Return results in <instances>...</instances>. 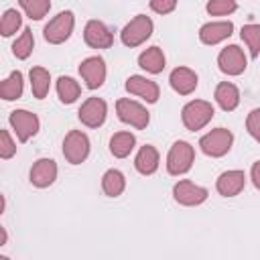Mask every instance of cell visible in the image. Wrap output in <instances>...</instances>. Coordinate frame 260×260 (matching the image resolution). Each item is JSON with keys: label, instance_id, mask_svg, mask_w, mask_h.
Returning <instances> with one entry per match:
<instances>
[{"label": "cell", "instance_id": "obj_1", "mask_svg": "<svg viewBox=\"0 0 260 260\" xmlns=\"http://www.w3.org/2000/svg\"><path fill=\"white\" fill-rule=\"evenodd\" d=\"M193 158H195V152H193V146L189 142H175L169 150V156H167V169L171 175H183L191 169L193 165Z\"/></svg>", "mask_w": 260, "mask_h": 260}, {"label": "cell", "instance_id": "obj_2", "mask_svg": "<svg viewBox=\"0 0 260 260\" xmlns=\"http://www.w3.org/2000/svg\"><path fill=\"white\" fill-rule=\"evenodd\" d=\"M152 35V20L146 14L134 16L122 30V43L126 47H138Z\"/></svg>", "mask_w": 260, "mask_h": 260}, {"label": "cell", "instance_id": "obj_3", "mask_svg": "<svg viewBox=\"0 0 260 260\" xmlns=\"http://www.w3.org/2000/svg\"><path fill=\"white\" fill-rule=\"evenodd\" d=\"M181 116H183V124L189 130H199V128H203L213 118V106L209 102L195 100V102H189L183 108Z\"/></svg>", "mask_w": 260, "mask_h": 260}, {"label": "cell", "instance_id": "obj_4", "mask_svg": "<svg viewBox=\"0 0 260 260\" xmlns=\"http://www.w3.org/2000/svg\"><path fill=\"white\" fill-rule=\"evenodd\" d=\"M71 30H73V12L65 10V12H59V14L45 26L43 35H45V41H47V43L59 45V43H63V41L69 39Z\"/></svg>", "mask_w": 260, "mask_h": 260}, {"label": "cell", "instance_id": "obj_5", "mask_svg": "<svg viewBox=\"0 0 260 260\" xmlns=\"http://www.w3.org/2000/svg\"><path fill=\"white\" fill-rule=\"evenodd\" d=\"M232 142H234V136H232L230 130H225V128H215V130H211L209 134H205V136L199 140V146H201V150H203L205 154H209V156H223V154L230 150Z\"/></svg>", "mask_w": 260, "mask_h": 260}, {"label": "cell", "instance_id": "obj_6", "mask_svg": "<svg viewBox=\"0 0 260 260\" xmlns=\"http://www.w3.org/2000/svg\"><path fill=\"white\" fill-rule=\"evenodd\" d=\"M63 154L71 165H79L89 154V140L83 132L71 130L63 140Z\"/></svg>", "mask_w": 260, "mask_h": 260}, {"label": "cell", "instance_id": "obj_7", "mask_svg": "<svg viewBox=\"0 0 260 260\" xmlns=\"http://www.w3.org/2000/svg\"><path fill=\"white\" fill-rule=\"evenodd\" d=\"M116 112L122 122L134 126V128H146V124H148V112L138 102L122 98L116 102Z\"/></svg>", "mask_w": 260, "mask_h": 260}, {"label": "cell", "instance_id": "obj_8", "mask_svg": "<svg viewBox=\"0 0 260 260\" xmlns=\"http://www.w3.org/2000/svg\"><path fill=\"white\" fill-rule=\"evenodd\" d=\"M10 126L14 128L20 142H26L30 136L39 132V118L26 110H14L10 114Z\"/></svg>", "mask_w": 260, "mask_h": 260}, {"label": "cell", "instance_id": "obj_9", "mask_svg": "<svg viewBox=\"0 0 260 260\" xmlns=\"http://www.w3.org/2000/svg\"><path fill=\"white\" fill-rule=\"evenodd\" d=\"M217 65L223 73L228 75H240L244 69H246V57H244V51L238 47V45H230L225 47L219 57H217Z\"/></svg>", "mask_w": 260, "mask_h": 260}, {"label": "cell", "instance_id": "obj_10", "mask_svg": "<svg viewBox=\"0 0 260 260\" xmlns=\"http://www.w3.org/2000/svg\"><path fill=\"white\" fill-rule=\"evenodd\" d=\"M173 197L181 205H199L207 199V189H203L191 181H179L173 187Z\"/></svg>", "mask_w": 260, "mask_h": 260}, {"label": "cell", "instance_id": "obj_11", "mask_svg": "<svg viewBox=\"0 0 260 260\" xmlns=\"http://www.w3.org/2000/svg\"><path fill=\"white\" fill-rule=\"evenodd\" d=\"M106 112H108V108H106V102H104L102 98H89V100L79 108L77 114H79V120H81L85 126L98 128V126L104 124Z\"/></svg>", "mask_w": 260, "mask_h": 260}, {"label": "cell", "instance_id": "obj_12", "mask_svg": "<svg viewBox=\"0 0 260 260\" xmlns=\"http://www.w3.org/2000/svg\"><path fill=\"white\" fill-rule=\"evenodd\" d=\"M83 39L89 47L93 49H110L114 45V37L112 32L106 28L104 22L100 20H89L85 24V30H83Z\"/></svg>", "mask_w": 260, "mask_h": 260}, {"label": "cell", "instance_id": "obj_13", "mask_svg": "<svg viewBox=\"0 0 260 260\" xmlns=\"http://www.w3.org/2000/svg\"><path fill=\"white\" fill-rule=\"evenodd\" d=\"M79 73L89 89H98L106 79V63L102 57H89L79 65Z\"/></svg>", "mask_w": 260, "mask_h": 260}, {"label": "cell", "instance_id": "obj_14", "mask_svg": "<svg viewBox=\"0 0 260 260\" xmlns=\"http://www.w3.org/2000/svg\"><path fill=\"white\" fill-rule=\"evenodd\" d=\"M57 179V165L51 158H41L30 169V183L35 187H49Z\"/></svg>", "mask_w": 260, "mask_h": 260}, {"label": "cell", "instance_id": "obj_15", "mask_svg": "<svg viewBox=\"0 0 260 260\" xmlns=\"http://www.w3.org/2000/svg\"><path fill=\"white\" fill-rule=\"evenodd\" d=\"M126 89L134 95H140L144 98L148 104H154L158 100V85L146 77H140V75H132L128 81H126Z\"/></svg>", "mask_w": 260, "mask_h": 260}, {"label": "cell", "instance_id": "obj_16", "mask_svg": "<svg viewBox=\"0 0 260 260\" xmlns=\"http://www.w3.org/2000/svg\"><path fill=\"white\" fill-rule=\"evenodd\" d=\"M169 81H171V87L177 93H181V95H187V93H191L197 87V75L189 67H177V69H173Z\"/></svg>", "mask_w": 260, "mask_h": 260}, {"label": "cell", "instance_id": "obj_17", "mask_svg": "<svg viewBox=\"0 0 260 260\" xmlns=\"http://www.w3.org/2000/svg\"><path fill=\"white\" fill-rule=\"evenodd\" d=\"M232 32H234V24L230 20L228 22H207V24L201 26L199 39L205 45H215V43L228 39Z\"/></svg>", "mask_w": 260, "mask_h": 260}, {"label": "cell", "instance_id": "obj_18", "mask_svg": "<svg viewBox=\"0 0 260 260\" xmlns=\"http://www.w3.org/2000/svg\"><path fill=\"white\" fill-rule=\"evenodd\" d=\"M244 183H246V177L242 171H225L217 179V191L223 197H234L244 189Z\"/></svg>", "mask_w": 260, "mask_h": 260}, {"label": "cell", "instance_id": "obj_19", "mask_svg": "<svg viewBox=\"0 0 260 260\" xmlns=\"http://www.w3.org/2000/svg\"><path fill=\"white\" fill-rule=\"evenodd\" d=\"M215 100H217V104L221 106V110L232 112V110H236L238 104H240V91H238V87H236L234 83L223 81V83H219V85L215 87Z\"/></svg>", "mask_w": 260, "mask_h": 260}, {"label": "cell", "instance_id": "obj_20", "mask_svg": "<svg viewBox=\"0 0 260 260\" xmlns=\"http://www.w3.org/2000/svg\"><path fill=\"white\" fill-rule=\"evenodd\" d=\"M134 165H136V171H138V173H142V175H152V173L158 169V152H156V148L150 146V144L142 146V148L138 150V154H136Z\"/></svg>", "mask_w": 260, "mask_h": 260}, {"label": "cell", "instance_id": "obj_21", "mask_svg": "<svg viewBox=\"0 0 260 260\" xmlns=\"http://www.w3.org/2000/svg\"><path fill=\"white\" fill-rule=\"evenodd\" d=\"M138 65L148 73H160L165 69V55L158 47H150L138 57Z\"/></svg>", "mask_w": 260, "mask_h": 260}, {"label": "cell", "instance_id": "obj_22", "mask_svg": "<svg viewBox=\"0 0 260 260\" xmlns=\"http://www.w3.org/2000/svg\"><path fill=\"white\" fill-rule=\"evenodd\" d=\"M134 144H136L134 134H130V132H116L112 136V140H110V152L114 156H118V158H124V156H128L132 152Z\"/></svg>", "mask_w": 260, "mask_h": 260}, {"label": "cell", "instance_id": "obj_23", "mask_svg": "<svg viewBox=\"0 0 260 260\" xmlns=\"http://www.w3.org/2000/svg\"><path fill=\"white\" fill-rule=\"evenodd\" d=\"M22 95V73L12 71L8 79L0 83V98L4 100H18Z\"/></svg>", "mask_w": 260, "mask_h": 260}, {"label": "cell", "instance_id": "obj_24", "mask_svg": "<svg viewBox=\"0 0 260 260\" xmlns=\"http://www.w3.org/2000/svg\"><path fill=\"white\" fill-rule=\"evenodd\" d=\"M124 185H126V181H124V175H122L120 171H116V169L106 171V175H104V179H102V189H104L106 195L118 197V195L124 191Z\"/></svg>", "mask_w": 260, "mask_h": 260}, {"label": "cell", "instance_id": "obj_25", "mask_svg": "<svg viewBox=\"0 0 260 260\" xmlns=\"http://www.w3.org/2000/svg\"><path fill=\"white\" fill-rule=\"evenodd\" d=\"M49 83H51V77H49V71L43 69V67H32L30 69V85H32V93L37 100H43L49 91Z\"/></svg>", "mask_w": 260, "mask_h": 260}, {"label": "cell", "instance_id": "obj_26", "mask_svg": "<svg viewBox=\"0 0 260 260\" xmlns=\"http://www.w3.org/2000/svg\"><path fill=\"white\" fill-rule=\"evenodd\" d=\"M57 93H59V100H61L63 104H73V102L79 98L81 87H79V83H77L75 79H71V77H59V79H57Z\"/></svg>", "mask_w": 260, "mask_h": 260}, {"label": "cell", "instance_id": "obj_27", "mask_svg": "<svg viewBox=\"0 0 260 260\" xmlns=\"http://www.w3.org/2000/svg\"><path fill=\"white\" fill-rule=\"evenodd\" d=\"M32 45H35V41H32V30H30V28H24L22 35L14 41L12 53H14L18 59H26V57L32 53Z\"/></svg>", "mask_w": 260, "mask_h": 260}, {"label": "cell", "instance_id": "obj_28", "mask_svg": "<svg viewBox=\"0 0 260 260\" xmlns=\"http://www.w3.org/2000/svg\"><path fill=\"white\" fill-rule=\"evenodd\" d=\"M242 39L246 41V45L250 49V55L258 57V53H260V24L242 26Z\"/></svg>", "mask_w": 260, "mask_h": 260}, {"label": "cell", "instance_id": "obj_29", "mask_svg": "<svg viewBox=\"0 0 260 260\" xmlns=\"http://www.w3.org/2000/svg\"><path fill=\"white\" fill-rule=\"evenodd\" d=\"M18 2H20L22 10H24L32 20H41V18L49 12V8H51V2H49V0H18Z\"/></svg>", "mask_w": 260, "mask_h": 260}, {"label": "cell", "instance_id": "obj_30", "mask_svg": "<svg viewBox=\"0 0 260 260\" xmlns=\"http://www.w3.org/2000/svg\"><path fill=\"white\" fill-rule=\"evenodd\" d=\"M20 22H22L20 14L10 8V10L4 12V16H2V20H0V32H2L4 37H10V35H14V32L20 28Z\"/></svg>", "mask_w": 260, "mask_h": 260}, {"label": "cell", "instance_id": "obj_31", "mask_svg": "<svg viewBox=\"0 0 260 260\" xmlns=\"http://www.w3.org/2000/svg\"><path fill=\"white\" fill-rule=\"evenodd\" d=\"M236 8H238L236 0H209V2H207V12H209V14H215V16H219V14H230V12H234Z\"/></svg>", "mask_w": 260, "mask_h": 260}, {"label": "cell", "instance_id": "obj_32", "mask_svg": "<svg viewBox=\"0 0 260 260\" xmlns=\"http://www.w3.org/2000/svg\"><path fill=\"white\" fill-rule=\"evenodd\" d=\"M14 152H16V146L10 140L8 130H0V156L2 158H10Z\"/></svg>", "mask_w": 260, "mask_h": 260}, {"label": "cell", "instance_id": "obj_33", "mask_svg": "<svg viewBox=\"0 0 260 260\" xmlns=\"http://www.w3.org/2000/svg\"><path fill=\"white\" fill-rule=\"evenodd\" d=\"M246 128H248V132L260 142V110H252V112L248 114Z\"/></svg>", "mask_w": 260, "mask_h": 260}, {"label": "cell", "instance_id": "obj_34", "mask_svg": "<svg viewBox=\"0 0 260 260\" xmlns=\"http://www.w3.org/2000/svg\"><path fill=\"white\" fill-rule=\"evenodd\" d=\"M177 6V0H150V8L158 14H169Z\"/></svg>", "mask_w": 260, "mask_h": 260}, {"label": "cell", "instance_id": "obj_35", "mask_svg": "<svg viewBox=\"0 0 260 260\" xmlns=\"http://www.w3.org/2000/svg\"><path fill=\"white\" fill-rule=\"evenodd\" d=\"M252 181H254V187L260 189V160L252 165Z\"/></svg>", "mask_w": 260, "mask_h": 260}, {"label": "cell", "instance_id": "obj_36", "mask_svg": "<svg viewBox=\"0 0 260 260\" xmlns=\"http://www.w3.org/2000/svg\"><path fill=\"white\" fill-rule=\"evenodd\" d=\"M4 244H6V230L0 228V246H4Z\"/></svg>", "mask_w": 260, "mask_h": 260}]
</instances>
